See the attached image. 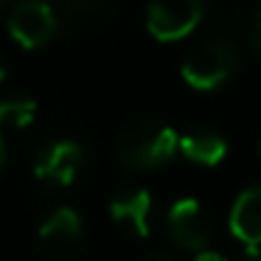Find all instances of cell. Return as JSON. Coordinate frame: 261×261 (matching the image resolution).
Masks as SVG:
<instances>
[{
  "mask_svg": "<svg viewBox=\"0 0 261 261\" xmlns=\"http://www.w3.org/2000/svg\"><path fill=\"white\" fill-rule=\"evenodd\" d=\"M180 149V138L160 118H135L115 141V160L132 171H154Z\"/></svg>",
  "mask_w": 261,
  "mask_h": 261,
  "instance_id": "1",
  "label": "cell"
},
{
  "mask_svg": "<svg viewBox=\"0 0 261 261\" xmlns=\"http://www.w3.org/2000/svg\"><path fill=\"white\" fill-rule=\"evenodd\" d=\"M236 68H239V48L225 37H216V40H205L199 45H194L186 54L180 73L186 79V85L194 87V90H216L236 73Z\"/></svg>",
  "mask_w": 261,
  "mask_h": 261,
  "instance_id": "2",
  "label": "cell"
},
{
  "mask_svg": "<svg viewBox=\"0 0 261 261\" xmlns=\"http://www.w3.org/2000/svg\"><path fill=\"white\" fill-rule=\"evenodd\" d=\"M85 244V222L73 208H57L37 230V250L45 261H73Z\"/></svg>",
  "mask_w": 261,
  "mask_h": 261,
  "instance_id": "3",
  "label": "cell"
},
{
  "mask_svg": "<svg viewBox=\"0 0 261 261\" xmlns=\"http://www.w3.org/2000/svg\"><path fill=\"white\" fill-rule=\"evenodd\" d=\"M202 0H152L146 9V29L154 40L174 42L202 23Z\"/></svg>",
  "mask_w": 261,
  "mask_h": 261,
  "instance_id": "4",
  "label": "cell"
},
{
  "mask_svg": "<svg viewBox=\"0 0 261 261\" xmlns=\"http://www.w3.org/2000/svg\"><path fill=\"white\" fill-rule=\"evenodd\" d=\"M166 227H169V239L174 242V247L188 250V253L205 250L211 242V233H214L211 214L205 211L202 202H197L191 197L177 199L171 205L169 216H166Z\"/></svg>",
  "mask_w": 261,
  "mask_h": 261,
  "instance_id": "5",
  "label": "cell"
},
{
  "mask_svg": "<svg viewBox=\"0 0 261 261\" xmlns=\"http://www.w3.org/2000/svg\"><path fill=\"white\" fill-rule=\"evenodd\" d=\"M82 166H85V149L76 141H54L45 143L40 152L34 154V177L42 186H73L79 177Z\"/></svg>",
  "mask_w": 261,
  "mask_h": 261,
  "instance_id": "6",
  "label": "cell"
},
{
  "mask_svg": "<svg viewBox=\"0 0 261 261\" xmlns=\"http://www.w3.org/2000/svg\"><path fill=\"white\" fill-rule=\"evenodd\" d=\"M57 14L45 0H20L9 14V34L23 48H42L57 37Z\"/></svg>",
  "mask_w": 261,
  "mask_h": 261,
  "instance_id": "7",
  "label": "cell"
},
{
  "mask_svg": "<svg viewBox=\"0 0 261 261\" xmlns=\"http://www.w3.org/2000/svg\"><path fill=\"white\" fill-rule=\"evenodd\" d=\"M110 216L115 227L126 236L143 239L152 230V197L146 188L126 186L110 197Z\"/></svg>",
  "mask_w": 261,
  "mask_h": 261,
  "instance_id": "8",
  "label": "cell"
},
{
  "mask_svg": "<svg viewBox=\"0 0 261 261\" xmlns=\"http://www.w3.org/2000/svg\"><path fill=\"white\" fill-rule=\"evenodd\" d=\"M230 230L244 247H261V186L239 194L230 208Z\"/></svg>",
  "mask_w": 261,
  "mask_h": 261,
  "instance_id": "9",
  "label": "cell"
},
{
  "mask_svg": "<svg viewBox=\"0 0 261 261\" xmlns=\"http://www.w3.org/2000/svg\"><path fill=\"white\" fill-rule=\"evenodd\" d=\"M180 152L199 166H216L227 154V141L216 129L197 126V129H188L180 138Z\"/></svg>",
  "mask_w": 261,
  "mask_h": 261,
  "instance_id": "10",
  "label": "cell"
},
{
  "mask_svg": "<svg viewBox=\"0 0 261 261\" xmlns=\"http://www.w3.org/2000/svg\"><path fill=\"white\" fill-rule=\"evenodd\" d=\"M113 0H62V14L70 25H98L113 17Z\"/></svg>",
  "mask_w": 261,
  "mask_h": 261,
  "instance_id": "11",
  "label": "cell"
},
{
  "mask_svg": "<svg viewBox=\"0 0 261 261\" xmlns=\"http://www.w3.org/2000/svg\"><path fill=\"white\" fill-rule=\"evenodd\" d=\"M37 115V104L31 98L14 96V98H3L0 101V132L9 129H25Z\"/></svg>",
  "mask_w": 261,
  "mask_h": 261,
  "instance_id": "12",
  "label": "cell"
},
{
  "mask_svg": "<svg viewBox=\"0 0 261 261\" xmlns=\"http://www.w3.org/2000/svg\"><path fill=\"white\" fill-rule=\"evenodd\" d=\"M250 45H253L255 57L261 59V12L253 17V23H250Z\"/></svg>",
  "mask_w": 261,
  "mask_h": 261,
  "instance_id": "13",
  "label": "cell"
},
{
  "mask_svg": "<svg viewBox=\"0 0 261 261\" xmlns=\"http://www.w3.org/2000/svg\"><path fill=\"white\" fill-rule=\"evenodd\" d=\"M194 261H227V258L216 250H199V253H194Z\"/></svg>",
  "mask_w": 261,
  "mask_h": 261,
  "instance_id": "14",
  "label": "cell"
},
{
  "mask_svg": "<svg viewBox=\"0 0 261 261\" xmlns=\"http://www.w3.org/2000/svg\"><path fill=\"white\" fill-rule=\"evenodd\" d=\"M242 261H261L258 247H247V250H244V258H242Z\"/></svg>",
  "mask_w": 261,
  "mask_h": 261,
  "instance_id": "15",
  "label": "cell"
},
{
  "mask_svg": "<svg viewBox=\"0 0 261 261\" xmlns=\"http://www.w3.org/2000/svg\"><path fill=\"white\" fill-rule=\"evenodd\" d=\"M6 166V141H3V132H0V169Z\"/></svg>",
  "mask_w": 261,
  "mask_h": 261,
  "instance_id": "16",
  "label": "cell"
},
{
  "mask_svg": "<svg viewBox=\"0 0 261 261\" xmlns=\"http://www.w3.org/2000/svg\"><path fill=\"white\" fill-rule=\"evenodd\" d=\"M6 79V68H3V62H0V82Z\"/></svg>",
  "mask_w": 261,
  "mask_h": 261,
  "instance_id": "17",
  "label": "cell"
},
{
  "mask_svg": "<svg viewBox=\"0 0 261 261\" xmlns=\"http://www.w3.org/2000/svg\"><path fill=\"white\" fill-rule=\"evenodd\" d=\"M149 261H171V258H149Z\"/></svg>",
  "mask_w": 261,
  "mask_h": 261,
  "instance_id": "18",
  "label": "cell"
},
{
  "mask_svg": "<svg viewBox=\"0 0 261 261\" xmlns=\"http://www.w3.org/2000/svg\"><path fill=\"white\" fill-rule=\"evenodd\" d=\"M3 6H6V0H0V9H3Z\"/></svg>",
  "mask_w": 261,
  "mask_h": 261,
  "instance_id": "19",
  "label": "cell"
}]
</instances>
